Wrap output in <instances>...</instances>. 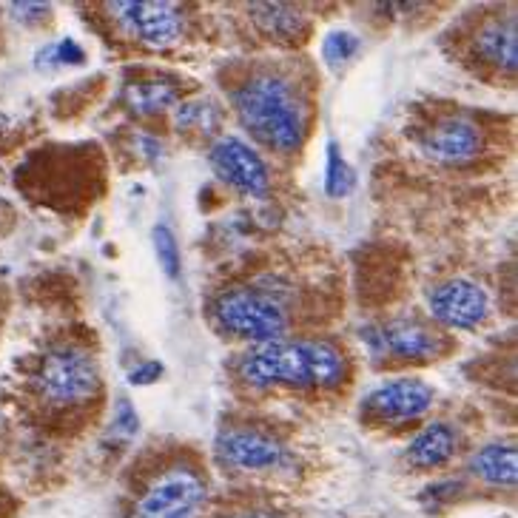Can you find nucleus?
<instances>
[{
  "label": "nucleus",
  "instance_id": "f257e3e1",
  "mask_svg": "<svg viewBox=\"0 0 518 518\" xmlns=\"http://www.w3.org/2000/svg\"><path fill=\"white\" fill-rule=\"evenodd\" d=\"M234 111L251 137L274 151H296L305 143L308 109L296 86L279 72H254L234 89Z\"/></svg>",
  "mask_w": 518,
  "mask_h": 518
},
{
  "label": "nucleus",
  "instance_id": "f03ea898",
  "mask_svg": "<svg viewBox=\"0 0 518 518\" xmlns=\"http://www.w3.org/2000/svg\"><path fill=\"white\" fill-rule=\"evenodd\" d=\"M240 376L251 388H339L348 376V362L331 342H265L240 359Z\"/></svg>",
  "mask_w": 518,
  "mask_h": 518
},
{
  "label": "nucleus",
  "instance_id": "7ed1b4c3",
  "mask_svg": "<svg viewBox=\"0 0 518 518\" xmlns=\"http://www.w3.org/2000/svg\"><path fill=\"white\" fill-rule=\"evenodd\" d=\"M208 476L191 459H168L140 476L126 499V518H203Z\"/></svg>",
  "mask_w": 518,
  "mask_h": 518
},
{
  "label": "nucleus",
  "instance_id": "20e7f679",
  "mask_svg": "<svg viewBox=\"0 0 518 518\" xmlns=\"http://www.w3.org/2000/svg\"><path fill=\"white\" fill-rule=\"evenodd\" d=\"M214 319L217 325L234 336L251 339V342H279L285 339L291 314L285 296L259 285H240L228 288L214 299Z\"/></svg>",
  "mask_w": 518,
  "mask_h": 518
},
{
  "label": "nucleus",
  "instance_id": "39448f33",
  "mask_svg": "<svg viewBox=\"0 0 518 518\" xmlns=\"http://www.w3.org/2000/svg\"><path fill=\"white\" fill-rule=\"evenodd\" d=\"M35 390L55 407L83 405L100 390V365L80 345H57L37 365Z\"/></svg>",
  "mask_w": 518,
  "mask_h": 518
},
{
  "label": "nucleus",
  "instance_id": "423d86ee",
  "mask_svg": "<svg viewBox=\"0 0 518 518\" xmlns=\"http://www.w3.org/2000/svg\"><path fill=\"white\" fill-rule=\"evenodd\" d=\"M217 456L225 467L254 476L282 473L291 464L285 442L259 427H228L217 439Z\"/></svg>",
  "mask_w": 518,
  "mask_h": 518
},
{
  "label": "nucleus",
  "instance_id": "0eeeda50",
  "mask_svg": "<svg viewBox=\"0 0 518 518\" xmlns=\"http://www.w3.org/2000/svg\"><path fill=\"white\" fill-rule=\"evenodd\" d=\"M109 9L123 23L126 32L154 49H166L183 35V12L177 3L140 0V3H111Z\"/></svg>",
  "mask_w": 518,
  "mask_h": 518
},
{
  "label": "nucleus",
  "instance_id": "6e6552de",
  "mask_svg": "<svg viewBox=\"0 0 518 518\" xmlns=\"http://www.w3.org/2000/svg\"><path fill=\"white\" fill-rule=\"evenodd\" d=\"M427 308L433 319L447 328H476L490 316V296L470 279H450L436 285L427 296Z\"/></svg>",
  "mask_w": 518,
  "mask_h": 518
},
{
  "label": "nucleus",
  "instance_id": "1a4fd4ad",
  "mask_svg": "<svg viewBox=\"0 0 518 518\" xmlns=\"http://www.w3.org/2000/svg\"><path fill=\"white\" fill-rule=\"evenodd\" d=\"M211 166L228 185H234L242 194L265 197L271 188V174L254 148L242 143L240 137H222L211 148Z\"/></svg>",
  "mask_w": 518,
  "mask_h": 518
},
{
  "label": "nucleus",
  "instance_id": "9d476101",
  "mask_svg": "<svg viewBox=\"0 0 518 518\" xmlns=\"http://www.w3.org/2000/svg\"><path fill=\"white\" fill-rule=\"evenodd\" d=\"M368 342L373 351L407 359V362H425L444 351L442 333L416 319H393L382 328H373L368 331Z\"/></svg>",
  "mask_w": 518,
  "mask_h": 518
},
{
  "label": "nucleus",
  "instance_id": "9b49d317",
  "mask_svg": "<svg viewBox=\"0 0 518 518\" xmlns=\"http://www.w3.org/2000/svg\"><path fill=\"white\" fill-rule=\"evenodd\" d=\"M433 405V388L422 379H390L370 390L365 410L379 422H410L425 416Z\"/></svg>",
  "mask_w": 518,
  "mask_h": 518
},
{
  "label": "nucleus",
  "instance_id": "f8f14e48",
  "mask_svg": "<svg viewBox=\"0 0 518 518\" xmlns=\"http://www.w3.org/2000/svg\"><path fill=\"white\" fill-rule=\"evenodd\" d=\"M481 129L467 117H447L430 126L422 137V151L442 166H459L481 151Z\"/></svg>",
  "mask_w": 518,
  "mask_h": 518
},
{
  "label": "nucleus",
  "instance_id": "ddd939ff",
  "mask_svg": "<svg viewBox=\"0 0 518 518\" xmlns=\"http://www.w3.org/2000/svg\"><path fill=\"white\" fill-rule=\"evenodd\" d=\"M459 450V433L447 422H430L407 444V462L419 470H433L447 464Z\"/></svg>",
  "mask_w": 518,
  "mask_h": 518
},
{
  "label": "nucleus",
  "instance_id": "4468645a",
  "mask_svg": "<svg viewBox=\"0 0 518 518\" xmlns=\"http://www.w3.org/2000/svg\"><path fill=\"white\" fill-rule=\"evenodd\" d=\"M470 473L490 487L513 490L518 479V456L513 442H490L470 456Z\"/></svg>",
  "mask_w": 518,
  "mask_h": 518
},
{
  "label": "nucleus",
  "instance_id": "2eb2a0df",
  "mask_svg": "<svg viewBox=\"0 0 518 518\" xmlns=\"http://www.w3.org/2000/svg\"><path fill=\"white\" fill-rule=\"evenodd\" d=\"M476 46L484 60L496 63L504 72H516L518 60V40H516V23L513 20H493L487 26H481Z\"/></svg>",
  "mask_w": 518,
  "mask_h": 518
},
{
  "label": "nucleus",
  "instance_id": "dca6fc26",
  "mask_svg": "<svg viewBox=\"0 0 518 518\" xmlns=\"http://www.w3.org/2000/svg\"><path fill=\"white\" fill-rule=\"evenodd\" d=\"M251 15L257 20L259 29L268 35L288 37L302 29V12L288 3H257V6H251Z\"/></svg>",
  "mask_w": 518,
  "mask_h": 518
},
{
  "label": "nucleus",
  "instance_id": "f3484780",
  "mask_svg": "<svg viewBox=\"0 0 518 518\" xmlns=\"http://www.w3.org/2000/svg\"><path fill=\"white\" fill-rule=\"evenodd\" d=\"M203 518H294L288 510H282L277 504L268 501H234V504H222L214 510H205Z\"/></svg>",
  "mask_w": 518,
  "mask_h": 518
},
{
  "label": "nucleus",
  "instance_id": "a211bd4d",
  "mask_svg": "<svg viewBox=\"0 0 518 518\" xmlns=\"http://www.w3.org/2000/svg\"><path fill=\"white\" fill-rule=\"evenodd\" d=\"M174 103V89L166 83H143L137 89H131V106L143 114L166 109Z\"/></svg>",
  "mask_w": 518,
  "mask_h": 518
},
{
  "label": "nucleus",
  "instance_id": "6ab92c4d",
  "mask_svg": "<svg viewBox=\"0 0 518 518\" xmlns=\"http://www.w3.org/2000/svg\"><path fill=\"white\" fill-rule=\"evenodd\" d=\"M154 251H157L160 268L166 271V277H180V245H177V237L171 234L168 225H157L154 228Z\"/></svg>",
  "mask_w": 518,
  "mask_h": 518
},
{
  "label": "nucleus",
  "instance_id": "aec40b11",
  "mask_svg": "<svg viewBox=\"0 0 518 518\" xmlns=\"http://www.w3.org/2000/svg\"><path fill=\"white\" fill-rule=\"evenodd\" d=\"M353 185V174L348 163H345V157L339 154V148L328 146V174H325V188H328V194L331 197H339V194H348Z\"/></svg>",
  "mask_w": 518,
  "mask_h": 518
},
{
  "label": "nucleus",
  "instance_id": "412c9836",
  "mask_svg": "<svg viewBox=\"0 0 518 518\" xmlns=\"http://www.w3.org/2000/svg\"><path fill=\"white\" fill-rule=\"evenodd\" d=\"M359 52V37L353 32H331V35L322 40V55L331 66H339L345 60H351Z\"/></svg>",
  "mask_w": 518,
  "mask_h": 518
},
{
  "label": "nucleus",
  "instance_id": "4be33fe9",
  "mask_svg": "<svg viewBox=\"0 0 518 518\" xmlns=\"http://www.w3.org/2000/svg\"><path fill=\"white\" fill-rule=\"evenodd\" d=\"M177 120H180V126H200V129H211V126H214V120H217V111H214L211 103L197 100V103H185L183 109L177 111Z\"/></svg>",
  "mask_w": 518,
  "mask_h": 518
},
{
  "label": "nucleus",
  "instance_id": "5701e85b",
  "mask_svg": "<svg viewBox=\"0 0 518 518\" xmlns=\"http://www.w3.org/2000/svg\"><path fill=\"white\" fill-rule=\"evenodd\" d=\"M49 55H55L57 63H80L83 60V49L74 40H60Z\"/></svg>",
  "mask_w": 518,
  "mask_h": 518
},
{
  "label": "nucleus",
  "instance_id": "b1692460",
  "mask_svg": "<svg viewBox=\"0 0 518 518\" xmlns=\"http://www.w3.org/2000/svg\"><path fill=\"white\" fill-rule=\"evenodd\" d=\"M49 6L43 3H12V15L18 20H32V18H43Z\"/></svg>",
  "mask_w": 518,
  "mask_h": 518
},
{
  "label": "nucleus",
  "instance_id": "393cba45",
  "mask_svg": "<svg viewBox=\"0 0 518 518\" xmlns=\"http://www.w3.org/2000/svg\"><path fill=\"white\" fill-rule=\"evenodd\" d=\"M160 373H163V365H160V362H148V365H143V368H137L131 373V382H134V385H146V382H154Z\"/></svg>",
  "mask_w": 518,
  "mask_h": 518
},
{
  "label": "nucleus",
  "instance_id": "a878e982",
  "mask_svg": "<svg viewBox=\"0 0 518 518\" xmlns=\"http://www.w3.org/2000/svg\"><path fill=\"white\" fill-rule=\"evenodd\" d=\"M117 425L126 427V433H134V430H137V413L131 410V405L126 399H120V405H117Z\"/></svg>",
  "mask_w": 518,
  "mask_h": 518
},
{
  "label": "nucleus",
  "instance_id": "bb28decb",
  "mask_svg": "<svg viewBox=\"0 0 518 518\" xmlns=\"http://www.w3.org/2000/svg\"><path fill=\"white\" fill-rule=\"evenodd\" d=\"M0 504H3V501H0Z\"/></svg>",
  "mask_w": 518,
  "mask_h": 518
}]
</instances>
